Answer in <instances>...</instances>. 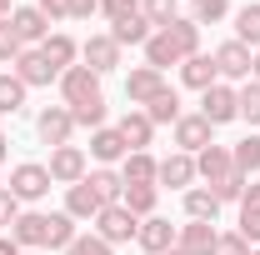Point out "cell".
Segmentation results:
<instances>
[{
	"instance_id": "obj_1",
	"label": "cell",
	"mask_w": 260,
	"mask_h": 255,
	"mask_svg": "<svg viewBox=\"0 0 260 255\" xmlns=\"http://www.w3.org/2000/svg\"><path fill=\"white\" fill-rule=\"evenodd\" d=\"M50 185H55V180H50V170H45L40 160H20V165H10V180H5V190L15 195L20 205H25V200H45Z\"/></svg>"
},
{
	"instance_id": "obj_2",
	"label": "cell",
	"mask_w": 260,
	"mask_h": 255,
	"mask_svg": "<svg viewBox=\"0 0 260 255\" xmlns=\"http://www.w3.org/2000/svg\"><path fill=\"white\" fill-rule=\"evenodd\" d=\"M45 170H50V180L55 185H80L85 175H90V155L80 150V145H60V150H50V160H45Z\"/></svg>"
},
{
	"instance_id": "obj_3",
	"label": "cell",
	"mask_w": 260,
	"mask_h": 255,
	"mask_svg": "<svg viewBox=\"0 0 260 255\" xmlns=\"http://www.w3.org/2000/svg\"><path fill=\"white\" fill-rule=\"evenodd\" d=\"M210 55H215V70H220V80H225V85H245V80H250V60H255V50H250V45L225 40V45H215Z\"/></svg>"
},
{
	"instance_id": "obj_4",
	"label": "cell",
	"mask_w": 260,
	"mask_h": 255,
	"mask_svg": "<svg viewBox=\"0 0 260 255\" xmlns=\"http://www.w3.org/2000/svg\"><path fill=\"white\" fill-rule=\"evenodd\" d=\"M170 130H175V150H185V155H200L205 145H215V125H210L200 110H185Z\"/></svg>"
},
{
	"instance_id": "obj_5",
	"label": "cell",
	"mask_w": 260,
	"mask_h": 255,
	"mask_svg": "<svg viewBox=\"0 0 260 255\" xmlns=\"http://www.w3.org/2000/svg\"><path fill=\"white\" fill-rule=\"evenodd\" d=\"M135 230H140V220L130 215L120 200H115V205H105V210L95 215V235L105 240V245H130V240H135Z\"/></svg>"
},
{
	"instance_id": "obj_6",
	"label": "cell",
	"mask_w": 260,
	"mask_h": 255,
	"mask_svg": "<svg viewBox=\"0 0 260 255\" xmlns=\"http://www.w3.org/2000/svg\"><path fill=\"white\" fill-rule=\"evenodd\" d=\"M10 75H15V80H20L25 90H40V85L60 80V70H55V65L40 55V45H25V50H20V60L10 65Z\"/></svg>"
},
{
	"instance_id": "obj_7",
	"label": "cell",
	"mask_w": 260,
	"mask_h": 255,
	"mask_svg": "<svg viewBox=\"0 0 260 255\" xmlns=\"http://www.w3.org/2000/svg\"><path fill=\"white\" fill-rule=\"evenodd\" d=\"M35 135H40V145H50V150L70 145V135H75V120H70V110H65V105H45V110L35 115Z\"/></svg>"
},
{
	"instance_id": "obj_8",
	"label": "cell",
	"mask_w": 260,
	"mask_h": 255,
	"mask_svg": "<svg viewBox=\"0 0 260 255\" xmlns=\"http://www.w3.org/2000/svg\"><path fill=\"white\" fill-rule=\"evenodd\" d=\"M60 105H80V100H95L100 95V75L90 70V65H70V70H60Z\"/></svg>"
},
{
	"instance_id": "obj_9",
	"label": "cell",
	"mask_w": 260,
	"mask_h": 255,
	"mask_svg": "<svg viewBox=\"0 0 260 255\" xmlns=\"http://www.w3.org/2000/svg\"><path fill=\"white\" fill-rule=\"evenodd\" d=\"M195 180H200V175H195V155H185V150H170V155L160 160V170H155V185H160V190H190Z\"/></svg>"
},
{
	"instance_id": "obj_10",
	"label": "cell",
	"mask_w": 260,
	"mask_h": 255,
	"mask_svg": "<svg viewBox=\"0 0 260 255\" xmlns=\"http://www.w3.org/2000/svg\"><path fill=\"white\" fill-rule=\"evenodd\" d=\"M200 115L210 120V125H230V120H240V105H235V85L225 80H215L205 95H200Z\"/></svg>"
},
{
	"instance_id": "obj_11",
	"label": "cell",
	"mask_w": 260,
	"mask_h": 255,
	"mask_svg": "<svg viewBox=\"0 0 260 255\" xmlns=\"http://www.w3.org/2000/svg\"><path fill=\"white\" fill-rule=\"evenodd\" d=\"M120 45L110 40V30L105 35H90V40H80V65H90L95 75H110V70H120Z\"/></svg>"
},
{
	"instance_id": "obj_12",
	"label": "cell",
	"mask_w": 260,
	"mask_h": 255,
	"mask_svg": "<svg viewBox=\"0 0 260 255\" xmlns=\"http://www.w3.org/2000/svg\"><path fill=\"white\" fill-rule=\"evenodd\" d=\"M160 90H165V75L155 70V65H135V70L125 75V100L135 105V110H145Z\"/></svg>"
},
{
	"instance_id": "obj_13",
	"label": "cell",
	"mask_w": 260,
	"mask_h": 255,
	"mask_svg": "<svg viewBox=\"0 0 260 255\" xmlns=\"http://www.w3.org/2000/svg\"><path fill=\"white\" fill-rule=\"evenodd\" d=\"M45 230H50V210H20V220L10 225V240L20 250H45Z\"/></svg>"
},
{
	"instance_id": "obj_14",
	"label": "cell",
	"mask_w": 260,
	"mask_h": 255,
	"mask_svg": "<svg viewBox=\"0 0 260 255\" xmlns=\"http://www.w3.org/2000/svg\"><path fill=\"white\" fill-rule=\"evenodd\" d=\"M175 230L180 225H170L165 215H150V220H140V230H135V245L145 255H165V250H175Z\"/></svg>"
},
{
	"instance_id": "obj_15",
	"label": "cell",
	"mask_w": 260,
	"mask_h": 255,
	"mask_svg": "<svg viewBox=\"0 0 260 255\" xmlns=\"http://www.w3.org/2000/svg\"><path fill=\"white\" fill-rule=\"evenodd\" d=\"M125 155H130V145H125V135H120L115 125L90 130V160H100V165H120Z\"/></svg>"
},
{
	"instance_id": "obj_16",
	"label": "cell",
	"mask_w": 260,
	"mask_h": 255,
	"mask_svg": "<svg viewBox=\"0 0 260 255\" xmlns=\"http://www.w3.org/2000/svg\"><path fill=\"white\" fill-rule=\"evenodd\" d=\"M100 210H105V200L95 195L90 180H80V185H70V190H65V215H70V220H90V225H95Z\"/></svg>"
},
{
	"instance_id": "obj_17",
	"label": "cell",
	"mask_w": 260,
	"mask_h": 255,
	"mask_svg": "<svg viewBox=\"0 0 260 255\" xmlns=\"http://www.w3.org/2000/svg\"><path fill=\"white\" fill-rule=\"evenodd\" d=\"M230 170H235V160H230V145H205V150L195 155V175H200L205 185H220Z\"/></svg>"
},
{
	"instance_id": "obj_18",
	"label": "cell",
	"mask_w": 260,
	"mask_h": 255,
	"mask_svg": "<svg viewBox=\"0 0 260 255\" xmlns=\"http://www.w3.org/2000/svg\"><path fill=\"white\" fill-rule=\"evenodd\" d=\"M215 80H220L215 55H205V50H200V55H190V60H180V85H185V90H200V95H205Z\"/></svg>"
},
{
	"instance_id": "obj_19",
	"label": "cell",
	"mask_w": 260,
	"mask_h": 255,
	"mask_svg": "<svg viewBox=\"0 0 260 255\" xmlns=\"http://www.w3.org/2000/svg\"><path fill=\"white\" fill-rule=\"evenodd\" d=\"M10 30L20 35V45H45V35H50V20H45L35 5H15V15H10Z\"/></svg>"
},
{
	"instance_id": "obj_20",
	"label": "cell",
	"mask_w": 260,
	"mask_h": 255,
	"mask_svg": "<svg viewBox=\"0 0 260 255\" xmlns=\"http://www.w3.org/2000/svg\"><path fill=\"white\" fill-rule=\"evenodd\" d=\"M215 225H205V220H185L180 230H175V250H185V255H210L215 250Z\"/></svg>"
},
{
	"instance_id": "obj_21",
	"label": "cell",
	"mask_w": 260,
	"mask_h": 255,
	"mask_svg": "<svg viewBox=\"0 0 260 255\" xmlns=\"http://www.w3.org/2000/svg\"><path fill=\"white\" fill-rule=\"evenodd\" d=\"M115 130L125 135L130 150H150V145H155V125H150V115H145V110H135V105L120 115V125H115Z\"/></svg>"
},
{
	"instance_id": "obj_22",
	"label": "cell",
	"mask_w": 260,
	"mask_h": 255,
	"mask_svg": "<svg viewBox=\"0 0 260 255\" xmlns=\"http://www.w3.org/2000/svg\"><path fill=\"white\" fill-rule=\"evenodd\" d=\"M40 55L55 65V70H70V65H80V40L65 30H50L45 35V45H40Z\"/></svg>"
},
{
	"instance_id": "obj_23",
	"label": "cell",
	"mask_w": 260,
	"mask_h": 255,
	"mask_svg": "<svg viewBox=\"0 0 260 255\" xmlns=\"http://www.w3.org/2000/svg\"><path fill=\"white\" fill-rule=\"evenodd\" d=\"M180 205H185V220L215 225V215H220V200H215V190H210V185H190V190L180 195Z\"/></svg>"
},
{
	"instance_id": "obj_24",
	"label": "cell",
	"mask_w": 260,
	"mask_h": 255,
	"mask_svg": "<svg viewBox=\"0 0 260 255\" xmlns=\"http://www.w3.org/2000/svg\"><path fill=\"white\" fill-rule=\"evenodd\" d=\"M155 170H160V160L150 155V150H130L120 160V180L125 185H155Z\"/></svg>"
},
{
	"instance_id": "obj_25",
	"label": "cell",
	"mask_w": 260,
	"mask_h": 255,
	"mask_svg": "<svg viewBox=\"0 0 260 255\" xmlns=\"http://www.w3.org/2000/svg\"><path fill=\"white\" fill-rule=\"evenodd\" d=\"M230 20H235V40H240V45H250V50H260V0L235 5V10H230Z\"/></svg>"
},
{
	"instance_id": "obj_26",
	"label": "cell",
	"mask_w": 260,
	"mask_h": 255,
	"mask_svg": "<svg viewBox=\"0 0 260 255\" xmlns=\"http://www.w3.org/2000/svg\"><path fill=\"white\" fill-rule=\"evenodd\" d=\"M120 205H125L135 220H150V215H155V205H160V185H125Z\"/></svg>"
},
{
	"instance_id": "obj_27",
	"label": "cell",
	"mask_w": 260,
	"mask_h": 255,
	"mask_svg": "<svg viewBox=\"0 0 260 255\" xmlns=\"http://www.w3.org/2000/svg\"><path fill=\"white\" fill-rule=\"evenodd\" d=\"M145 115H150V125H155V130H160V125H175V120L185 115V110H180V90H175V85H165L160 95L145 105Z\"/></svg>"
},
{
	"instance_id": "obj_28",
	"label": "cell",
	"mask_w": 260,
	"mask_h": 255,
	"mask_svg": "<svg viewBox=\"0 0 260 255\" xmlns=\"http://www.w3.org/2000/svg\"><path fill=\"white\" fill-rule=\"evenodd\" d=\"M165 35H170V45L180 50V60H190V55H200V25H195L190 15L170 20V25H165Z\"/></svg>"
},
{
	"instance_id": "obj_29",
	"label": "cell",
	"mask_w": 260,
	"mask_h": 255,
	"mask_svg": "<svg viewBox=\"0 0 260 255\" xmlns=\"http://www.w3.org/2000/svg\"><path fill=\"white\" fill-rule=\"evenodd\" d=\"M230 160H235V170H240L245 180H255V175H260V135H255V130H250L245 140L230 145Z\"/></svg>"
},
{
	"instance_id": "obj_30",
	"label": "cell",
	"mask_w": 260,
	"mask_h": 255,
	"mask_svg": "<svg viewBox=\"0 0 260 255\" xmlns=\"http://www.w3.org/2000/svg\"><path fill=\"white\" fill-rule=\"evenodd\" d=\"M140 50H145V65H155L160 75H165V65H175V70H180V50L170 45V35H165V30H155Z\"/></svg>"
},
{
	"instance_id": "obj_31",
	"label": "cell",
	"mask_w": 260,
	"mask_h": 255,
	"mask_svg": "<svg viewBox=\"0 0 260 255\" xmlns=\"http://www.w3.org/2000/svg\"><path fill=\"white\" fill-rule=\"evenodd\" d=\"M85 180L95 185V195L105 200V205H115V200L125 195V180H120V170H115V165H95V170H90Z\"/></svg>"
},
{
	"instance_id": "obj_32",
	"label": "cell",
	"mask_w": 260,
	"mask_h": 255,
	"mask_svg": "<svg viewBox=\"0 0 260 255\" xmlns=\"http://www.w3.org/2000/svg\"><path fill=\"white\" fill-rule=\"evenodd\" d=\"M150 35H155V25H150L145 15H130V20H120V25H110V40H115L120 50H125V45H145Z\"/></svg>"
},
{
	"instance_id": "obj_33",
	"label": "cell",
	"mask_w": 260,
	"mask_h": 255,
	"mask_svg": "<svg viewBox=\"0 0 260 255\" xmlns=\"http://www.w3.org/2000/svg\"><path fill=\"white\" fill-rule=\"evenodd\" d=\"M75 225H80V220H70L65 210H55V215H50V230H45V250H60L65 255L70 245H75V235H80Z\"/></svg>"
},
{
	"instance_id": "obj_34",
	"label": "cell",
	"mask_w": 260,
	"mask_h": 255,
	"mask_svg": "<svg viewBox=\"0 0 260 255\" xmlns=\"http://www.w3.org/2000/svg\"><path fill=\"white\" fill-rule=\"evenodd\" d=\"M65 110H70L75 130H100V125H105V95H95V100H80V105H65Z\"/></svg>"
},
{
	"instance_id": "obj_35",
	"label": "cell",
	"mask_w": 260,
	"mask_h": 255,
	"mask_svg": "<svg viewBox=\"0 0 260 255\" xmlns=\"http://www.w3.org/2000/svg\"><path fill=\"white\" fill-rule=\"evenodd\" d=\"M25 95H30V90H25L10 70H0V115H20V110H25Z\"/></svg>"
},
{
	"instance_id": "obj_36",
	"label": "cell",
	"mask_w": 260,
	"mask_h": 255,
	"mask_svg": "<svg viewBox=\"0 0 260 255\" xmlns=\"http://www.w3.org/2000/svg\"><path fill=\"white\" fill-rule=\"evenodd\" d=\"M235 105H240V120L255 130V125H260V80H245V85H235Z\"/></svg>"
},
{
	"instance_id": "obj_37",
	"label": "cell",
	"mask_w": 260,
	"mask_h": 255,
	"mask_svg": "<svg viewBox=\"0 0 260 255\" xmlns=\"http://www.w3.org/2000/svg\"><path fill=\"white\" fill-rule=\"evenodd\" d=\"M140 15H145L155 30H165L170 20H180V0H140Z\"/></svg>"
},
{
	"instance_id": "obj_38",
	"label": "cell",
	"mask_w": 260,
	"mask_h": 255,
	"mask_svg": "<svg viewBox=\"0 0 260 255\" xmlns=\"http://www.w3.org/2000/svg\"><path fill=\"white\" fill-rule=\"evenodd\" d=\"M230 15V0H190V20L195 25H215Z\"/></svg>"
},
{
	"instance_id": "obj_39",
	"label": "cell",
	"mask_w": 260,
	"mask_h": 255,
	"mask_svg": "<svg viewBox=\"0 0 260 255\" xmlns=\"http://www.w3.org/2000/svg\"><path fill=\"white\" fill-rule=\"evenodd\" d=\"M210 190H215V200H220V205H230V200L240 205V195H245V175H240V170H230L225 180H220V185H210Z\"/></svg>"
},
{
	"instance_id": "obj_40",
	"label": "cell",
	"mask_w": 260,
	"mask_h": 255,
	"mask_svg": "<svg viewBox=\"0 0 260 255\" xmlns=\"http://www.w3.org/2000/svg\"><path fill=\"white\" fill-rule=\"evenodd\" d=\"M210 255H250V240L240 235V230H220L215 235V250Z\"/></svg>"
},
{
	"instance_id": "obj_41",
	"label": "cell",
	"mask_w": 260,
	"mask_h": 255,
	"mask_svg": "<svg viewBox=\"0 0 260 255\" xmlns=\"http://www.w3.org/2000/svg\"><path fill=\"white\" fill-rule=\"evenodd\" d=\"M100 15H105L110 25H120L130 15H140V0H100Z\"/></svg>"
},
{
	"instance_id": "obj_42",
	"label": "cell",
	"mask_w": 260,
	"mask_h": 255,
	"mask_svg": "<svg viewBox=\"0 0 260 255\" xmlns=\"http://www.w3.org/2000/svg\"><path fill=\"white\" fill-rule=\"evenodd\" d=\"M20 50H25L20 35L10 30V20H0V65H15V60H20Z\"/></svg>"
},
{
	"instance_id": "obj_43",
	"label": "cell",
	"mask_w": 260,
	"mask_h": 255,
	"mask_svg": "<svg viewBox=\"0 0 260 255\" xmlns=\"http://www.w3.org/2000/svg\"><path fill=\"white\" fill-rule=\"evenodd\" d=\"M65 255H115V245H105L95 230H90V235H75V245H70Z\"/></svg>"
},
{
	"instance_id": "obj_44",
	"label": "cell",
	"mask_w": 260,
	"mask_h": 255,
	"mask_svg": "<svg viewBox=\"0 0 260 255\" xmlns=\"http://www.w3.org/2000/svg\"><path fill=\"white\" fill-rule=\"evenodd\" d=\"M35 10L55 25V20H70V0H35Z\"/></svg>"
},
{
	"instance_id": "obj_45",
	"label": "cell",
	"mask_w": 260,
	"mask_h": 255,
	"mask_svg": "<svg viewBox=\"0 0 260 255\" xmlns=\"http://www.w3.org/2000/svg\"><path fill=\"white\" fill-rule=\"evenodd\" d=\"M20 220V200H15V195L5 190V185H0V225H5V230H10V225Z\"/></svg>"
},
{
	"instance_id": "obj_46",
	"label": "cell",
	"mask_w": 260,
	"mask_h": 255,
	"mask_svg": "<svg viewBox=\"0 0 260 255\" xmlns=\"http://www.w3.org/2000/svg\"><path fill=\"white\" fill-rule=\"evenodd\" d=\"M240 235L250 245H260V210H240Z\"/></svg>"
},
{
	"instance_id": "obj_47",
	"label": "cell",
	"mask_w": 260,
	"mask_h": 255,
	"mask_svg": "<svg viewBox=\"0 0 260 255\" xmlns=\"http://www.w3.org/2000/svg\"><path fill=\"white\" fill-rule=\"evenodd\" d=\"M100 15V0H70V20H90Z\"/></svg>"
},
{
	"instance_id": "obj_48",
	"label": "cell",
	"mask_w": 260,
	"mask_h": 255,
	"mask_svg": "<svg viewBox=\"0 0 260 255\" xmlns=\"http://www.w3.org/2000/svg\"><path fill=\"white\" fill-rule=\"evenodd\" d=\"M240 210H260V180H245V195H240Z\"/></svg>"
},
{
	"instance_id": "obj_49",
	"label": "cell",
	"mask_w": 260,
	"mask_h": 255,
	"mask_svg": "<svg viewBox=\"0 0 260 255\" xmlns=\"http://www.w3.org/2000/svg\"><path fill=\"white\" fill-rule=\"evenodd\" d=\"M0 255H25V250H20V245H15L10 235H0Z\"/></svg>"
},
{
	"instance_id": "obj_50",
	"label": "cell",
	"mask_w": 260,
	"mask_h": 255,
	"mask_svg": "<svg viewBox=\"0 0 260 255\" xmlns=\"http://www.w3.org/2000/svg\"><path fill=\"white\" fill-rule=\"evenodd\" d=\"M15 15V0H0V20H10Z\"/></svg>"
},
{
	"instance_id": "obj_51",
	"label": "cell",
	"mask_w": 260,
	"mask_h": 255,
	"mask_svg": "<svg viewBox=\"0 0 260 255\" xmlns=\"http://www.w3.org/2000/svg\"><path fill=\"white\" fill-rule=\"evenodd\" d=\"M5 155H10V135L0 130V165H5Z\"/></svg>"
},
{
	"instance_id": "obj_52",
	"label": "cell",
	"mask_w": 260,
	"mask_h": 255,
	"mask_svg": "<svg viewBox=\"0 0 260 255\" xmlns=\"http://www.w3.org/2000/svg\"><path fill=\"white\" fill-rule=\"evenodd\" d=\"M250 80H260V50H255V60H250Z\"/></svg>"
},
{
	"instance_id": "obj_53",
	"label": "cell",
	"mask_w": 260,
	"mask_h": 255,
	"mask_svg": "<svg viewBox=\"0 0 260 255\" xmlns=\"http://www.w3.org/2000/svg\"><path fill=\"white\" fill-rule=\"evenodd\" d=\"M250 255H260V245H250Z\"/></svg>"
},
{
	"instance_id": "obj_54",
	"label": "cell",
	"mask_w": 260,
	"mask_h": 255,
	"mask_svg": "<svg viewBox=\"0 0 260 255\" xmlns=\"http://www.w3.org/2000/svg\"><path fill=\"white\" fill-rule=\"evenodd\" d=\"M165 255H185V250H165Z\"/></svg>"
},
{
	"instance_id": "obj_55",
	"label": "cell",
	"mask_w": 260,
	"mask_h": 255,
	"mask_svg": "<svg viewBox=\"0 0 260 255\" xmlns=\"http://www.w3.org/2000/svg\"><path fill=\"white\" fill-rule=\"evenodd\" d=\"M25 255H45V250H25Z\"/></svg>"
},
{
	"instance_id": "obj_56",
	"label": "cell",
	"mask_w": 260,
	"mask_h": 255,
	"mask_svg": "<svg viewBox=\"0 0 260 255\" xmlns=\"http://www.w3.org/2000/svg\"><path fill=\"white\" fill-rule=\"evenodd\" d=\"M0 185H5V170H0Z\"/></svg>"
}]
</instances>
